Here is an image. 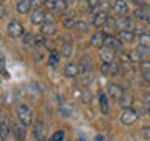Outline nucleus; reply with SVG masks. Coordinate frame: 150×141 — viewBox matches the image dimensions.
I'll use <instances>...</instances> for the list:
<instances>
[{"label":"nucleus","mask_w":150,"mask_h":141,"mask_svg":"<svg viewBox=\"0 0 150 141\" xmlns=\"http://www.w3.org/2000/svg\"><path fill=\"white\" fill-rule=\"evenodd\" d=\"M30 22L33 25H42L45 22V13L42 9H35L31 13V17H30Z\"/></svg>","instance_id":"f3484780"},{"label":"nucleus","mask_w":150,"mask_h":141,"mask_svg":"<svg viewBox=\"0 0 150 141\" xmlns=\"http://www.w3.org/2000/svg\"><path fill=\"white\" fill-rule=\"evenodd\" d=\"M5 14H6V8H5L3 3H0V19H3Z\"/></svg>","instance_id":"4c0bfd02"},{"label":"nucleus","mask_w":150,"mask_h":141,"mask_svg":"<svg viewBox=\"0 0 150 141\" xmlns=\"http://www.w3.org/2000/svg\"><path fill=\"white\" fill-rule=\"evenodd\" d=\"M139 66H141V70H142V72H147V70H150V60H142L139 63Z\"/></svg>","instance_id":"72a5a7b5"},{"label":"nucleus","mask_w":150,"mask_h":141,"mask_svg":"<svg viewBox=\"0 0 150 141\" xmlns=\"http://www.w3.org/2000/svg\"><path fill=\"white\" fill-rule=\"evenodd\" d=\"M125 60H128L130 63H141V61H142V55L139 53L138 49H131V50L127 52Z\"/></svg>","instance_id":"aec40b11"},{"label":"nucleus","mask_w":150,"mask_h":141,"mask_svg":"<svg viewBox=\"0 0 150 141\" xmlns=\"http://www.w3.org/2000/svg\"><path fill=\"white\" fill-rule=\"evenodd\" d=\"M0 141H5V138H3V135L0 133Z\"/></svg>","instance_id":"49530a36"},{"label":"nucleus","mask_w":150,"mask_h":141,"mask_svg":"<svg viewBox=\"0 0 150 141\" xmlns=\"http://www.w3.org/2000/svg\"><path fill=\"white\" fill-rule=\"evenodd\" d=\"M6 31H8V36H11V38H19V36H22L23 33H25L22 24L19 21H11V22H9Z\"/></svg>","instance_id":"20e7f679"},{"label":"nucleus","mask_w":150,"mask_h":141,"mask_svg":"<svg viewBox=\"0 0 150 141\" xmlns=\"http://www.w3.org/2000/svg\"><path fill=\"white\" fill-rule=\"evenodd\" d=\"M64 136H66V133H64V130H56L53 135L50 136L47 141H63L64 140Z\"/></svg>","instance_id":"cd10ccee"},{"label":"nucleus","mask_w":150,"mask_h":141,"mask_svg":"<svg viewBox=\"0 0 150 141\" xmlns=\"http://www.w3.org/2000/svg\"><path fill=\"white\" fill-rule=\"evenodd\" d=\"M0 133L3 135V138L11 135V124H9L8 115L3 111H0Z\"/></svg>","instance_id":"6e6552de"},{"label":"nucleus","mask_w":150,"mask_h":141,"mask_svg":"<svg viewBox=\"0 0 150 141\" xmlns=\"http://www.w3.org/2000/svg\"><path fill=\"white\" fill-rule=\"evenodd\" d=\"M138 39H139V46L150 47V33L149 31H142L141 35H138Z\"/></svg>","instance_id":"b1692460"},{"label":"nucleus","mask_w":150,"mask_h":141,"mask_svg":"<svg viewBox=\"0 0 150 141\" xmlns=\"http://www.w3.org/2000/svg\"><path fill=\"white\" fill-rule=\"evenodd\" d=\"M94 141H105V138H103V136H100V135H98V136H96V140H94Z\"/></svg>","instance_id":"37998d69"},{"label":"nucleus","mask_w":150,"mask_h":141,"mask_svg":"<svg viewBox=\"0 0 150 141\" xmlns=\"http://www.w3.org/2000/svg\"><path fill=\"white\" fill-rule=\"evenodd\" d=\"M114 55H116V52L111 50V49H106V47H102V49L98 50V56H100L102 63H106V64L114 63Z\"/></svg>","instance_id":"1a4fd4ad"},{"label":"nucleus","mask_w":150,"mask_h":141,"mask_svg":"<svg viewBox=\"0 0 150 141\" xmlns=\"http://www.w3.org/2000/svg\"><path fill=\"white\" fill-rule=\"evenodd\" d=\"M75 30H78L81 33H86V31H89V24L83 22V21H77L75 22Z\"/></svg>","instance_id":"bb28decb"},{"label":"nucleus","mask_w":150,"mask_h":141,"mask_svg":"<svg viewBox=\"0 0 150 141\" xmlns=\"http://www.w3.org/2000/svg\"><path fill=\"white\" fill-rule=\"evenodd\" d=\"M108 21H110V14H108L106 11H98V13H96L92 16V25L94 27H97V28H100V27H103V25H106L108 24Z\"/></svg>","instance_id":"39448f33"},{"label":"nucleus","mask_w":150,"mask_h":141,"mask_svg":"<svg viewBox=\"0 0 150 141\" xmlns=\"http://www.w3.org/2000/svg\"><path fill=\"white\" fill-rule=\"evenodd\" d=\"M149 33H150V31H149Z\"/></svg>","instance_id":"3c124183"},{"label":"nucleus","mask_w":150,"mask_h":141,"mask_svg":"<svg viewBox=\"0 0 150 141\" xmlns=\"http://www.w3.org/2000/svg\"><path fill=\"white\" fill-rule=\"evenodd\" d=\"M72 53V46H70V42H63V50H61V56H70Z\"/></svg>","instance_id":"c85d7f7f"},{"label":"nucleus","mask_w":150,"mask_h":141,"mask_svg":"<svg viewBox=\"0 0 150 141\" xmlns=\"http://www.w3.org/2000/svg\"><path fill=\"white\" fill-rule=\"evenodd\" d=\"M103 47H106V49H111V50H117V49H120L122 47V42L119 41V38L114 36V35H110V36H106L105 38V46Z\"/></svg>","instance_id":"f8f14e48"},{"label":"nucleus","mask_w":150,"mask_h":141,"mask_svg":"<svg viewBox=\"0 0 150 141\" xmlns=\"http://www.w3.org/2000/svg\"><path fill=\"white\" fill-rule=\"evenodd\" d=\"M105 38H106V35H105V33H103L102 30L96 31V33L92 35V38H91V46L102 49V47L105 46Z\"/></svg>","instance_id":"4468645a"},{"label":"nucleus","mask_w":150,"mask_h":141,"mask_svg":"<svg viewBox=\"0 0 150 141\" xmlns=\"http://www.w3.org/2000/svg\"><path fill=\"white\" fill-rule=\"evenodd\" d=\"M141 6L139 8H136V11H134V17L138 19V21H149V17H150V14H149V9L142 6V3H139Z\"/></svg>","instance_id":"412c9836"},{"label":"nucleus","mask_w":150,"mask_h":141,"mask_svg":"<svg viewBox=\"0 0 150 141\" xmlns=\"http://www.w3.org/2000/svg\"><path fill=\"white\" fill-rule=\"evenodd\" d=\"M80 74H81V72H80L78 63H67V64H66V68H64V75H66V77L75 78V77H78Z\"/></svg>","instance_id":"ddd939ff"},{"label":"nucleus","mask_w":150,"mask_h":141,"mask_svg":"<svg viewBox=\"0 0 150 141\" xmlns=\"http://www.w3.org/2000/svg\"><path fill=\"white\" fill-rule=\"evenodd\" d=\"M142 136H144L145 140H150V125L142 127Z\"/></svg>","instance_id":"c9c22d12"},{"label":"nucleus","mask_w":150,"mask_h":141,"mask_svg":"<svg viewBox=\"0 0 150 141\" xmlns=\"http://www.w3.org/2000/svg\"><path fill=\"white\" fill-rule=\"evenodd\" d=\"M81 99H83V102H89V100H91V96H89V91H84V93H83V96H81Z\"/></svg>","instance_id":"58836bf2"},{"label":"nucleus","mask_w":150,"mask_h":141,"mask_svg":"<svg viewBox=\"0 0 150 141\" xmlns=\"http://www.w3.org/2000/svg\"><path fill=\"white\" fill-rule=\"evenodd\" d=\"M56 31H58V27H56L55 22H44L41 25V35L42 36H55Z\"/></svg>","instance_id":"9d476101"},{"label":"nucleus","mask_w":150,"mask_h":141,"mask_svg":"<svg viewBox=\"0 0 150 141\" xmlns=\"http://www.w3.org/2000/svg\"><path fill=\"white\" fill-rule=\"evenodd\" d=\"M98 3H100V2H88L86 5H88V8H89V9H92V8H96Z\"/></svg>","instance_id":"ea45409f"},{"label":"nucleus","mask_w":150,"mask_h":141,"mask_svg":"<svg viewBox=\"0 0 150 141\" xmlns=\"http://www.w3.org/2000/svg\"><path fill=\"white\" fill-rule=\"evenodd\" d=\"M108 94H110V97L112 99V100H117L119 102L120 100V97L124 96V88L120 86V85H117V83H110L108 85Z\"/></svg>","instance_id":"0eeeda50"},{"label":"nucleus","mask_w":150,"mask_h":141,"mask_svg":"<svg viewBox=\"0 0 150 141\" xmlns=\"http://www.w3.org/2000/svg\"><path fill=\"white\" fill-rule=\"evenodd\" d=\"M33 9V2L30 0H19L16 3V11L19 14H28Z\"/></svg>","instance_id":"2eb2a0df"},{"label":"nucleus","mask_w":150,"mask_h":141,"mask_svg":"<svg viewBox=\"0 0 150 141\" xmlns=\"http://www.w3.org/2000/svg\"><path fill=\"white\" fill-rule=\"evenodd\" d=\"M78 66H80V72H81V74H88V72H91L92 68H94L92 58H91L89 55H84L83 58H81V61L78 63Z\"/></svg>","instance_id":"9b49d317"},{"label":"nucleus","mask_w":150,"mask_h":141,"mask_svg":"<svg viewBox=\"0 0 150 141\" xmlns=\"http://www.w3.org/2000/svg\"><path fill=\"white\" fill-rule=\"evenodd\" d=\"M120 122L125 125H131L134 124L136 119H138V113H136V110H133V108H125L124 111L120 113Z\"/></svg>","instance_id":"7ed1b4c3"},{"label":"nucleus","mask_w":150,"mask_h":141,"mask_svg":"<svg viewBox=\"0 0 150 141\" xmlns=\"http://www.w3.org/2000/svg\"><path fill=\"white\" fill-rule=\"evenodd\" d=\"M11 132H13V136H14L17 141H25V140H27V127L23 125V124H21V122L13 124Z\"/></svg>","instance_id":"423d86ee"},{"label":"nucleus","mask_w":150,"mask_h":141,"mask_svg":"<svg viewBox=\"0 0 150 141\" xmlns=\"http://www.w3.org/2000/svg\"><path fill=\"white\" fill-rule=\"evenodd\" d=\"M138 50H139V53L141 55H149L150 53V47H144V46H138Z\"/></svg>","instance_id":"f704fd0d"},{"label":"nucleus","mask_w":150,"mask_h":141,"mask_svg":"<svg viewBox=\"0 0 150 141\" xmlns=\"http://www.w3.org/2000/svg\"><path fill=\"white\" fill-rule=\"evenodd\" d=\"M98 103H100V110L102 113H108L110 111V103H108V96L105 93L98 91Z\"/></svg>","instance_id":"4be33fe9"},{"label":"nucleus","mask_w":150,"mask_h":141,"mask_svg":"<svg viewBox=\"0 0 150 141\" xmlns=\"http://www.w3.org/2000/svg\"><path fill=\"white\" fill-rule=\"evenodd\" d=\"M17 118H19V122H21V124H23L25 127L35 124V118H33L31 108L27 107V105H23V103L17 107Z\"/></svg>","instance_id":"f03ea898"},{"label":"nucleus","mask_w":150,"mask_h":141,"mask_svg":"<svg viewBox=\"0 0 150 141\" xmlns=\"http://www.w3.org/2000/svg\"><path fill=\"white\" fill-rule=\"evenodd\" d=\"M112 11L116 14H119V16H125L127 13H128V3L127 2H122V0H117V2L112 3Z\"/></svg>","instance_id":"a211bd4d"},{"label":"nucleus","mask_w":150,"mask_h":141,"mask_svg":"<svg viewBox=\"0 0 150 141\" xmlns=\"http://www.w3.org/2000/svg\"><path fill=\"white\" fill-rule=\"evenodd\" d=\"M83 75H84V77L81 78V82H83L84 85H89V83H91V82H92V74H89V75H88V77H86V74H83Z\"/></svg>","instance_id":"e433bc0d"},{"label":"nucleus","mask_w":150,"mask_h":141,"mask_svg":"<svg viewBox=\"0 0 150 141\" xmlns=\"http://www.w3.org/2000/svg\"><path fill=\"white\" fill-rule=\"evenodd\" d=\"M142 78L145 80V82H150V70H147V72H142Z\"/></svg>","instance_id":"a19ab883"},{"label":"nucleus","mask_w":150,"mask_h":141,"mask_svg":"<svg viewBox=\"0 0 150 141\" xmlns=\"http://www.w3.org/2000/svg\"><path fill=\"white\" fill-rule=\"evenodd\" d=\"M30 141H36V140H30Z\"/></svg>","instance_id":"8fccbe9b"},{"label":"nucleus","mask_w":150,"mask_h":141,"mask_svg":"<svg viewBox=\"0 0 150 141\" xmlns=\"http://www.w3.org/2000/svg\"><path fill=\"white\" fill-rule=\"evenodd\" d=\"M61 22H63V27H66V28H72V27H75V21H74L72 17H69V16L63 17V19H61Z\"/></svg>","instance_id":"7c9ffc66"},{"label":"nucleus","mask_w":150,"mask_h":141,"mask_svg":"<svg viewBox=\"0 0 150 141\" xmlns=\"http://www.w3.org/2000/svg\"><path fill=\"white\" fill-rule=\"evenodd\" d=\"M114 25H116V28H117L119 31L128 30L130 25H131V19H130V17H127V16H119V17H116Z\"/></svg>","instance_id":"dca6fc26"},{"label":"nucleus","mask_w":150,"mask_h":141,"mask_svg":"<svg viewBox=\"0 0 150 141\" xmlns=\"http://www.w3.org/2000/svg\"><path fill=\"white\" fill-rule=\"evenodd\" d=\"M47 133H49V127H47V122L42 119V118H38L33 124V136H35L36 141H45Z\"/></svg>","instance_id":"f257e3e1"},{"label":"nucleus","mask_w":150,"mask_h":141,"mask_svg":"<svg viewBox=\"0 0 150 141\" xmlns=\"http://www.w3.org/2000/svg\"><path fill=\"white\" fill-rule=\"evenodd\" d=\"M78 141H86V140L83 138V135H80V138H78Z\"/></svg>","instance_id":"a18cd8bd"},{"label":"nucleus","mask_w":150,"mask_h":141,"mask_svg":"<svg viewBox=\"0 0 150 141\" xmlns=\"http://www.w3.org/2000/svg\"><path fill=\"white\" fill-rule=\"evenodd\" d=\"M5 141H17V140L13 135H8V136H5Z\"/></svg>","instance_id":"79ce46f5"},{"label":"nucleus","mask_w":150,"mask_h":141,"mask_svg":"<svg viewBox=\"0 0 150 141\" xmlns=\"http://www.w3.org/2000/svg\"><path fill=\"white\" fill-rule=\"evenodd\" d=\"M117 38H119L120 42H133L136 39V33L130 31V30H124V31L117 33Z\"/></svg>","instance_id":"6ab92c4d"},{"label":"nucleus","mask_w":150,"mask_h":141,"mask_svg":"<svg viewBox=\"0 0 150 141\" xmlns=\"http://www.w3.org/2000/svg\"><path fill=\"white\" fill-rule=\"evenodd\" d=\"M59 58H61V53H59V52L50 50V55H49V64H50V66H55V64L59 61Z\"/></svg>","instance_id":"a878e982"},{"label":"nucleus","mask_w":150,"mask_h":141,"mask_svg":"<svg viewBox=\"0 0 150 141\" xmlns=\"http://www.w3.org/2000/svg\"><path fill=\"white\" fill-rule=\"evenodd\" d=\"M119 103H120V107L124 108V110L125 108H130L131 103H133V96H131V94H124V96L120 97Z\"/></svg>","instance_id":"5701e85b"},{"label":"nucleus","mask_w":150,"mask_h":141,"mask_svg":"<svg viewBox=\"0 0 150 141\" xmlns=\"http://www.w3.org/2000/svg\"><path fill=\"white\" fill-rule=\"evenodd\" d=\"M33 38H35V35H33V33H25V36H23V44L33 46Z\"/></svg>","instance_id":"473e14b6"},{"label":"nucleus","mask_w":150,"mask_h":141,"mask_svg":"<svg viewBox=\"0 0 150 141\" xmlns=\"http://www.w3.org/2000/svg\"><path fill=\"white\" fill-rule=\"evenodd\" d=\"M100 72L105 74V75L112 74V66H111V64H106V63H102V66H100Z\"/></svg>","instance_id":"2f4dec72"},{"label":"nucleus","mask_w":150,"mask_h":141,"mask_svg":"<svg viewBox=\"0 0 150 141\" xmlns=\"http://www.w3.org/2000/svg\"><path fill=\"white\" fill-rule=\"evenodd\" d=\"M145 103H150V93L145 96Z\"/></svg>","instance_id":"c03bdc74"},{"label":"nucleus","mask_w":150,"mask_h":141,"mask_svg":"<svg viewBox=\"0 0 150 141\" xmlns=\"http://www.w3.org/2000/svg\"><path fill=\"white\" fill-rule=\"evenodd\" d=\"M149 115H150V107H149Z\"/></svg>","instance_id":"de8ad7c7"},{"label":"nucleus","mask_w":150,"mask_h":141,"mask_svg":"<svg viewBox=\"0 0 150 141\" xmlns=\"http://www.w3.org/2000/svg\"><path fill=\"white\" fill-rule=\"evenodd\" d=\"M45 44V36H42L41 33L39 35H35V38H33V46L39 47V46H44Z\"/></svg>","instance_id":"c756f323"},{"label":"nucleus","mask_w":150,"mask_h":141,"mask_svg":"<svg viewBox=\"0 0 150 141\" xmlns=\"http://www.w3.org/2000/svg\"><path fill=\"white\" fill-rule=\"evenodd\" d=\"M147 22H149V24H150V17H149V21H147Z\"/></svg>","instance_id":"09e8293b"},{"label":"nucleus","mask_w":150,"mask_h":141,"mask_svg":"<svg viewBox=\"0 0 150 141\" xmlns=\"http://www.w3.org/2000/svg\"><path fill=\"white\" fill-rule=\"evenodd\" d=\"M67 9V2H61V0H55V5H53V11H56V13H63V11H66Z\"/></svg>","instance_id":"393cba45"}]
</instances>
